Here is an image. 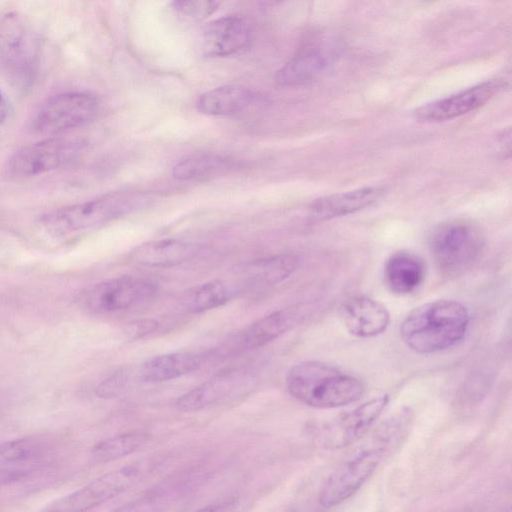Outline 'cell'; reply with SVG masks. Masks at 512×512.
Returning <instances> with one entry per match:
<instances>
[{
  "label": "cell",
  "instance_id": "obj_34",
  "mask_svg": "<svg viewBox=\"0 0 512 512\" xmlns=\"http://www.w3.org/2000/svg\"><path fill=\"white\" fill-rule=\"evenodd\" d=\"M8 115L7 102L0 91V124L5 121Z\"/></svg>",
  "mask_w": 512,
  "mask_h": 512
},
{
  "label": "cell",
  "instance_id": "obj_18",
  "mask_svg": "<svg viewBox=\"0 0 512 512\" xmlns=\"http://www.w3.org/2000/svg\"><path fill=\"white\" fill-rule=\"evenodd\" d=\"M382 194V188L367 186L320 197L311 203L309 209L314 218L329 220L361 211L374 204Z\"/></svg>",
  "mask_w": 512,
  "mask_h": 512
},
{
  "label": "cell",
  "instance_id": "obj_30",
  "mask_svg": "<svg viewBox=\"0 0 512 512\" xmlns=\"http://www.w3.org/2000/svg\"><path fill=\"white\" fill-rule=\"evenodd\" d=\"M179 13L194 19H202L213 13L219 2L216 1H178L173 3Z\"/></svg>",
  "mask_w": 512,
  "mask_h": 512
},
{
  "label": "cell",
  "instance_id": "obj_3",
  "mask_svg": "<svg viewBox=\"0 0 512 512\" xmlns=\"http://www.w3.org/2000/svg\"><path fill=\"white\" fill-rule=\"evenodd\" d=\"M149 195L140 192H114L44 214L39 225L50 237L68 239L145 207Z\"/></svg>",
  "mask_w": 512,
  "mask_h": 512
},
{
  "label": "cell",
  "instance_id": "obj_27",
  "mask_svg": "<svg viewBox=\"0 0 512 512\" xmlns=\"http://www.w3.org/2000/svg\"><path fill=\"white\" fill-rule=\"evenodd\" d=\"M230 291L220 280H211L195 288L183 301V306L190 313H201L225 304Z\"/></svg>",
  "mask_w": 512,
  "mask_h": 512
},
{
  "label": "cell",
  "instance_id": "obj_22",
  "mask_svg": "<svg viewBox=\"0 0 512 512\" xmlns=\"http://www.w3.org/2000/svg\"><path fill=\"white\" fill-rule=\"evenodd\" d=\"M253 93L242 86L225 85L203 93L198 100V109L211 116H228L249 106Z\"/></svg>",
  "mask_w": 512,
  "mask_h": 512
},
{
  "label": "cell",
  "instance_id": "obj_26",
  "mask_svg": "<svg viewBox=\"0 0 512 512\" xmlns=\"http://www.w3.org/2000/svg\"><path fill=\"white\" fill-rule=\"evenodd\" d=\"M50 449L43 439L17 438L0 443V465H19L42 459Z\"/></svg>",
  "mask_w": 512,
  "mask_h": 512
},
{
  "label": "cell",
  "instance_id": "obj_17",
  "mask_svg": "<svg viewBox=\"0 0 512 512\" xmlns=\"http://www.w3.org/2000/svg\"><path fill=\"white\" fill-rule=\"evenodd\" d=\"M347 331L355 337L370 338L382 334L390 324V313L379 301L368 296H354L341 307Z\"/></svg>",
  "mask_w": 512,
  "mask_h": 512
},
{
  "label": "cell",
  "instance_id": "obj_20",
  "mask_svg": "<svg viewBox=\"0 0 512 512\" xmlns=\"http://www.w3.org/2000/svg\"><path fill=\"white\" fill-rule=\"evenodd\" d=\"M206 353L174 352L147 359L140 367L139 377L149 383L173 380L198 369Z\"/></svg>",
  "mask_w": 512,
  "mask_h": 512
},
{
  "label": "cell",
  "instance_id": "obj_9",
  "mask_svg": "<svg viewBox=\"0 0 512 512\" xmlns=\"http://www.w3.org/2000/svg\"><path fill=\"white\" fill-rule=\"evenodd\" d=\"M386 450L373 442L353 453L328 477L319 495L324 508H331L354 495L378 467Z\"/></svg>",
  "mask_w": 512,
  "mask_h": 512
},
{
  "label": "cell",
  "instance_id": "obj_7",
  "mask_svg": "<svg viewBox=\"0 0 512 512\" xmlns=\"http://www.w3.org/2000/svg\"><path fill=\"white\" fill-rule=\"evenodd\" d=\"M97 99L83 92H63L47 98L33 113L29 128L33 133L54 135L84 126L97 116Z\"/></svg>",
  "mask_w": 512,
  "mask_h": 512
},
{
  "label": "cell",
  "instance_id": "obj_23",
  "mask_svg": "<svg viewBox=\"0 0 512 512\" xmlns=\"http://www.w3.org/2000/svg\"><path fill=\"white\" fill-rule=\"evenodd\" d=\"M300 259L294 253H281L251 264L247 270L250 284L266 287L278 284L293 274L299 266Z\"/></svg>",
  "mask_w": 512,
  "mask_h": 512
},
{
  "label": "cell",
  "instance_id": "obj_8",
  "mask_svg": "<svg viewBox=\"0 0 512 512\" xmlns=\"http://www.w3.org/2000/svg\"><path fill=\"white\" fill-rule=\"evenodd\" d=\"M82 148L80 140L59 136L23 146L8 159L7 175L27 178L56 170L73 162Z\"/></svg>",
  "mask_w": 512,
  "mask_h": 512
},
{
  "label": "cell",
  "instance_id": "obj_14",
  "mask_svg": "<svg viewBox=\"0 0 512 512\" xmlns=\"http://www.w3.org/2000/svg\"><path fill=\"white\" fill-rule=\"evenodd\" d=\"M200 40L204 54L213 57L230 56L250 45L252 29L242 17L225 16L209 22Z\"/></svg>",
  "mask_w": 512,
  "mask_h": 512
},
{
  "label": "cell",
  "instance_id": "obj_4",
  "mask_svg": "<svg viewBox=\"0 0 512 512\" xmlns=\"http://www.w3.org/2000/svg\"><path fill=\"white\" fill-rule=\"evenodd\" d=\"M41 42L31 22L12 11L0 18V61L18 88H29L40 64Z\"/></svg>",
  "mask_w": 512,
  "mask_h": 512
},
{
  "label": "cell",
  "instance_id": "obj_11",
  "mask_svg": "<svg viewBox=\"0 0 512 512\" xmlns=\"http://www.w3.org/2000/svg\"><path fill=\"white\" fill-rule=\"evenodd\" d=\"M389 403L387 394L374 397L326 424L320 433L322 445L341 449L364 436Z\"/></svg>",
  "mask_w": 512,
  "mask_h": 512
},
{
  "label": "cell",
  "instance_id": "obj_31",
  "mask_svg": "<svg viewBox=\"0 0 512 512\" xmlns=\"http://www.w3.org/2000/svg\"><path fill=\"white\" fill-rule=\"evenodd\" d=\"M27 476V470L0 465V487L23 480Z\"/></svg>",
  "mask_w": 512,
  "mask_h": 512
},
{
  "label": "cell",
  "instance_id": "obj_1",
  "mask_svg": "<svg viewBox=\"0 0 512 512\" xmlns=\"http://www.w3.org/2000/svg\"><path fill=\"white\" fill-rule=\"evenodd\" d=\"M470 314L465 305L452 299H439L414 308L403 320V342L420 354H432L461 342L468 330Z\"/></svg>",
  "mask_w": 512,
  "mask_h": 512
},
{
  "label": "cell",
  "instance_id": "obj_28",
  "mask_svg": "<svg viewBox=\"0 0 512 512\" xmlns=\"http://www.w3.org/2000/svg\"><path fill=\"white\" fill-rule=\"evenodd\" d=\"M168 491L158 489L126 503L111 512H159L167 503Z\"/></svg>",
  "mask_w": 512,
  "mask_h": 512
},
{
  "label": "cell",
  "instance_id": "obj_13",
  "mask_svg": "<svg viewBox=\"0 0 512 512\" xmlns=\"http://www.w3.org/2000/svg\"><path fill=\"white\" fill-rule=\"evenodd\" d=\"M254 381L245 369L223 371L193 388L177 399L175 406L183 412H192L209 407L241 393Z\"/></svg>",
  "mask_w": 512,
  "mask_h": 512
},
{
  "label": "cell",
  "instance_id": "obj_2",
  "mask_svg": "<svg viewBox=\"0 0 512 512\" xmlns=\"http://www.w3.org/2000/svg\"><path fill=\"white\" fill-rule=\"evenodd\" d=\"M286 388L296 400L314 408H337L359 400L365 391L355 375L332 364L309 360L294 365Z\"/></svg>",
  "mask_w": 512,
  "mask_h": 512
},
{
  "label": "cell",
  "instance_id": "obj_6",
  "mask_svg": "<svg viewBox=\"0 0 512 512\" xmlns=\"http://www.w3.org/2000/svg\"><path fill=\"white\" fill-rule=\"evenodd\" d=\"M160 465L146 457L110 471L47 507V512H88L141 482Z\"/></svg>",
  "mask_w": 512,
  "mask_h": 512
},
{
  "label": "cell",
  "instance_id": "obj_29",
  "mask_svg": "<svg viewBox=\"0 0 512 512\" xmlns=\"http://www.w3.org/2000/svg\"><path fill=\"white\" fill-rule=\"evenodd\" d=\"M131 372L127 368L120 369L104 379L96 388V394L105 399L115 398L128 388Z\"/></svg>",
  "mask_w": 512,
  "mask_h": 512
},
{
  "label": "cell",
  "instance_id": "obj_33",
  "mask_svg": "<svg viewBox=\"0 0 512 512\" xmlns=\"http://www.w3.org/2000/svg\"><path fill=\"white\" fill-rule=\"evenodd\" d=\"M236 505L237 500L233 498L220 503L208 505L195 512H233Z\"/></svg>",
  "mask_w": 512,
  "mask_h": 512
},
{
  "label": "cell",
  "instance_id": "obj_16",
  "mask_svg": "<svg viewBox=\"0 0 512 512\" xmlns=\"http://www.w3.org/2000/svg\"><path fill=\"white\" fill-rule=\"evenodd\" d=\"M306 307L294 305L274 311L241 331L233 341L236 350H252L275 340L305 316Z\"/></svg>",
  "mask_w": 512,
  "mask_h": 512
},
{
  "label": "cell",
  "instance_id": "obj_24",
  "mask_svg": "<svg viewBox=\"0 0 512 512\" xmlns=\"http://www.w3.org/2000/svg\"><path fill=\"white\" fill-rule=\"evenodd\" d=\"M148 435L141 432L118 434L98 442L91 449V459L103 464L127 456L145 445Z\"/></svg>",
  "mask_w": 512,
  "mask_h": 512
},
{
  "label": "cell",
  "instance_id": "obj_5",
  "mask_svg": "<svg viewBox=\"0 0 512 512\" xmlns=\"http://www.w3.org/2000/svg\"><path fill=\"white\" fill-rule=\"evenodd\" d=\"M428 245L439 272L446 277H457L478 261L485 246V238L475 224L465 220H451L433 228Z\"/></svg>",
  "mask_w": 512,
  "mask_h": 512
},
{
  "label": "cell",
  "instance_id": "obj_10",
  "mask_svg": "<svg viewBox=\"0 0 512 512\" xmlns=\"http://www.w3.org/2000/svg\"><path fill=\"white\" fill-rule=\"evenodd\" d=\"M155 291L152 283L132 276H120L94 284L83 290L79 305L94 314H109L128 309Z\"/></svg>",
  "mask_w": 512,
  "mask_h": 512
},
{
  "label": "cell",
  "instance_id": "obj_12",
  "mask_svg": "<svg viewBox=\"0 0 512 512\" xmlns=\"http://www.w3.org/2000/svg\"><path fill=\"white\" fill-rule=\"evenodd\" d=\"M504 86L500 80L482 82L421 106L415 111V118L424 123H436L460 117L485 105Z\"/></svg>",
  "mask_w": 512,
  "mask_h": 512
},
{
  "label": "cell",
  "instance_id": "obj_25",
  "mask_svg": "<svg viewBox=\"0 0 512 512\" xmlns=\"http://www.w3.org/2000/svg\"><path fill=\"white\" fill-rule=\"evenodd\" d=\"M233 166L231 160L214 154H197L180 161L173 169L179 180H196L221 174Z\"/></svg>",
  "mask_w": 512,
  "mask_h": 512
},
{
  "label": "cell",
  "instance_id": "obj_15",
  "mask_svg": "<svg viewBox=\"0 0 512 512\" xmlns=\"http://www.w3.org/2000/svg\"><path fill=\"white\" fill-rule=\"evenodd\" d=\"M335 56V47L327 41L309 44L292 56L276 73L281 86H299L314 80Z\"/></svg>",
  "mask_w": 512,
  "mask_h": 512
},
{
  "label": "cell",
  "instance_id": "obj_32",
  "mask_svg": "<svg viewBox=\"0 0 512 512\" xmlns=\"http://www.w3.org/2000/svg\"><path fill=\"white\" fill-rule=\"evenodd\" d=\"M157 327V322L152 319L140 320L132 324L129 328L128 333L132 335V337H141L146 335L152 331H154Z\"/></svg>",
  "mask_w": 512,
  "mask_h": 512
},
{
  "label": "cell",
  "instance_id": "obj_19",
  "mask_svg": "<svg viewBox=\"0 0 512 512\" xmlns=\"http://www.w3.org/2000/svg\"><path fill=\"white\" fill-rule=\"evenodd\" d=\"M426 267L423 259L409 251H397L389 256L384 266L385 282L396 294L406 295L423 283Z\"/></svg>",
  "mask_w": 512,
  "mask_h": 512
},
{
  "label": "cell",
  "instance_id": "obj_21",
  "mask_svg": "<svg viewBox=\"0 0 512 512\" xmlns=\"http://www.w3.org/2000/svg\"><path fill=\"white\" fill-rule=\"evenodd\" d=\"M200 252V246L177 239H163L139 246L132 259L148 267H173L182 264Z\"/></svg>",
  "mask_w": 512,
  "mask_h": 512
}]
</instances>
